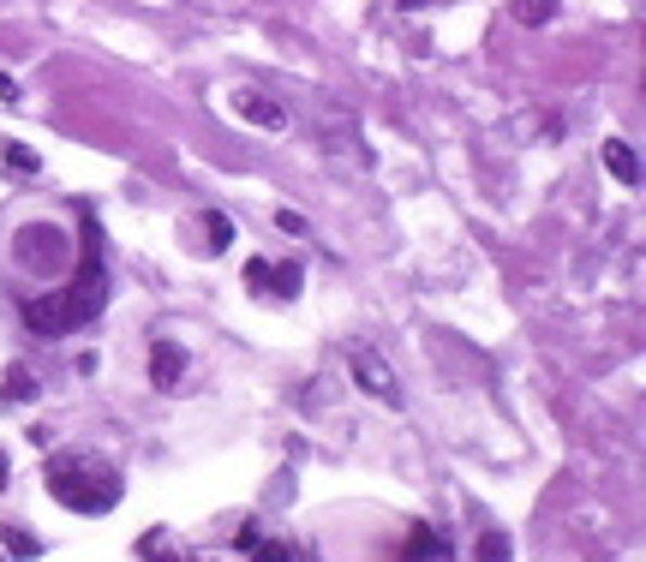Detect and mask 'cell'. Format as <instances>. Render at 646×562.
Instances as JSON below:
<instances>
[{
	"label": "cell",
	"instance_id": "obj_3",
	"mask_svg": "<svg viewBox=\"0 0 646 562\" xmlns=\"http://www.w3.org/2000/svg\"><path fill=\"white\" fill-rule=\"evenodd\" d=\"M311 126H318V143H323V162L335 167L341 179H359L365 174V143H359V120L347 102H335V96H311Z\"/></svg>",
	"mask_w": 646,
	"mask_h": 562
},
{
	"label": "cell",
	"instance_id": "obj_1",
	"mask_svg": "<svg viewBox=\"0 0 646 562\" xmlns=\"http://www.w3.org/2000/svg\"><path fill=\"white\" fill-rule=\"evenodd\" d=\"M84 251H90V258H84L78 282L24 305V323H30L36 335H48V341H54V335L84 329V323H96V317H102V305H108V270H102V258H96V227H84Z\"/></svg>",
	"mask_w": 646,
	"mask_h": 562
},
{
	"label": "cell",
	"instance_id": "obj_9",
	"mask_svg": "<svg viewBox=\"0 0 646 562\" xmlns=\"http://www.w3.org/2000/svg\"><path fill=\"white\" fill-rule=\"evenodd\" d=\"M605 167L622 179V186H641V162H634V150L622 138H605Z\"/></svg>",
	"mask_w": 646,
	"mask_h": 562
},
{
	"label": "cell",
	"instance_id": "obj_13",
	"mask_svg": "<svg viewBox=\"0 0 646 562\" xmlns=\"http://www.w3.org/2000/svg\"><path fill=\"white\" fill-rule=\"evenodd\" d=\"M0 545H7L12 557H24V562H30V557H42V538H36V533H24V526H0Z\"/></svg>",
	"mask_w": 646,
	"mask_h": 562
},
{
	"label": "cell",
	"instance_id": "obj_15",
	"mask_svg": "<svg viewBox=\"0 0 646 562\" xmlns=\"http://www.w3.org/2000/svg\"><path fill=\"white\" fill-rule=\"evenodd\" d=\"M0 155H7V167H12V174H18V179H30L36 167H42V162H36V150H24V143H7V150H0Z\"/></svg>",
	"mask_w": 646,
	"mask_h": 562
},
{
	"label": "cell",
	"instance_id": "obj_6",
	"mask_svg": "<svg viewBox=\"0 0 646 562\" xmlns=\"http://www.w3.org/2000/svg\"><path fill=\"white\" fill-rule=\"evenodd\" d=\"M234 108L251 120L258 132H287V108L275 102V96H263V90H234Z\"/></svg>",
	"mask_w": 646,
	"mask_h": 562
},
{
	"label": "cell",
	"instance_id": "obj_21",
	"mask_svg": "<svg viewBox=\"0 0 646 562\" xmlns=\"http://www.w3.org/2000/svg\"><path fill=\"white\" fill-rule=\"evenodd\" d=\"M191 562H215V557H191Z\"/></svg>",
	"mask_w": 646,
	"mask_h": 562
},
{
	"label": "cell",
	"instance_id": "obj_7",
	"mask_svg": "<svg viewBox=\"0 0 646 562\" xmlns=\"http://www.w3.org/2000/svg\"><path fill=\"white\" fill-rule=\"evenodd\" d=\"M186 365H191V359H186V347H179V341H156L150 347V383H156V389H179V383H186Z\"/></svg>",
	"mask_w": 646,
	"mask_h": 562
},
{
	"label": "cell",
	"instance_id": "obj_12",
	"mask_svg": "<svg viewBox=\"0 0 646 562\" xmlns=\"http://www.w3.org/2000/svg\"><path fill=\"white\" fill-rule=\"evenodd\" d=\"M425 557H443V545H437V533H431L425 521H413L407 526V562H425Z\"/></svg>",
	"mask_w": 646,
	"mask_h": 562
},
{
	"label": "cell",
	"instance_id": "obj_11",
	"mask_svg": "<svg viewBox=\"0 0 646 562\" xmlns=\"http://www.w3.org/2000/svg\"><path fill=\"white\" fill-rule=\"evenodd\" d=\"M30 395H36V371L12 365L7 377H0V407H12V401H30Z\"/></svg>",
	"mask_w": 646,
	"mask_h": 562
},
{
	"label": "cell",
	"instance_id": "obj_5",
	"mask_svg": "<svg viewBox=\"0 0 646 562\" xmlns=\"http://www.w3.org/2000/svg\"><path fill=\"white\" fill-rule=\"evenodd\" d=\"M246 287L258 299H294L306 287V270L299 263H282V258H251L246 263Z\"/></svg>",
	"mask_w": 646,
	"mask_h": 562
},
{
	"label": "cell",
	"instance_id": "obj_4",
	"mask_svg": "<svg viewBox=\"0 0 646 562\" xmlns=\"http://www.w3.org/2000/svg\"><path fill=\"white\" fill-rule=\"evenodd\" d=\"M341 359H347V377H353L359 389L371 395V401H395V395H401V383H395L389 359H383L377 347H365V341H347V347H341Z\"/></svg>",
	"mask_w": 646,
	"mask_h": 562
},
{
	"label": "cell",
	"instance_id": "obj_14",
	"mask_svg": "<svg viewBox=\"0 0 646 562\" xmlns=\"http://www.w3.org/2000/svg\"><path fill=\"white\" fill-rule=\"evenodd\" d=\"M473 562H509V538H502V533H479Z\"/></svg>",
	"mask_w": 646,
	"mask_h": 562
},
{
	"label": "cell",
	"instance_id": "obj_18",
	"mask_svg": "<svg viewBox=\"0 0 646 562\" xmlns=\"http://www.w3.org/2000/svg\"><path fill=\"white\" fill-rule=\"evenodd\" d=\"M275 227H282V234H306V222H299L294 210H275Z\"/></svg>",
	"mask_w": 646,
	"mask_h": 562
},
{
	"label": "cell",
	"instance_id": "obj_17",
	"mask_svg": "<svg viewBox=\"0 0 646 562\" xmlns=\"http://www.w3.org/2000/svg\"><path fill=\"white\" fill-rule=\"evenodd\" d=\"M521 18H526V24H545V18H557V7H545V0H533V7H521Z\"/></svg>",
	"mask_w": 646,
	"mask_h": 562
},
{
	"label": "cell",
	"instance_id": "obj_10",
	"mask_svg": "<svg viewBox=\"0 0 646 562\" xmlns=\"http://www.w3.org/2000/svg\"><path fill=\"white\" fill-rule=\"evenodd\" d=\"M138 557H144V562H186V557H179V545L162 533V526H150V533L138 538Z\"/></svg>",
	"mask_w": 646,
	"mask_h": 562
},
{
	"label": "cell",
	"instance_id": "obj_2",
	"mask_svg": "<svg viewBox=\"0 0 646 562\" xmlns=\"http://www.w3.org/2000/svg\"><path fill=\"white\" fill-rule=\"evenodd\" d=\"M42 478L54 490V502H66L72 514H108L120 502V473L96 454H54Z\"/></svg>",
	"mask_w": 646,
	"mask_h": 562
},
{
	"label": "cell",
	"instance_id": "obj_16",
	"mask_svg": "<svg viewBox=\"0 0 646 562\" xmlns=\"http://www.w3.org/2000/svg\"><path fill=\"white\" fill-rule=\"evenodd\" d=\"M203 222H210V246H215V251L234 239V222H227V215H203Z\"/></svg>",
	"mask_w": 646,
	"mask_h": 562
},
{
	"label": "cell",
	"instance_id": "obj_20",
	"mask_svg": "<svg viewBox=\"0 0 646 562\" xmlns=\"http://www.w3.org/2000/svg\"><path fill=\"white\" fill-rule=\"evenodd\" d=\"M0 485H7V449H0Z\"/></svg>",
	"mask_w": 646,
	"mask_h": 562
},
{
	"label": "cell",
	"instance_id": "obj_19",
	"mask_svg": "<svg viewBox=\"0 0 646 562\" xmlns=\"http://www.w3.org/2000/svg\"><path fill=\"white\" fill-rule=\"evenodd\" d=\"M0 102H18V84H12V72H0Z\"/></svg>",
	"mask_w": 646,
	"mask_h": 562
},
{
	"label": "cell",
	"instance_id": "obj_8",
	"mask_svg": "<svg viewBox=\"0 0 646 562\" xmlns=\"http://www.w3.org/2000/svg\"><path fill=\"white\" fill-rule=\"evenodd\" d=\"M239 550H246L251 562H294V545H287V538H275V533H263L258 521L239 526Z\"/></svg>",
	"mask_w": 646,
	"mask_h": 562
}]
</instances>
